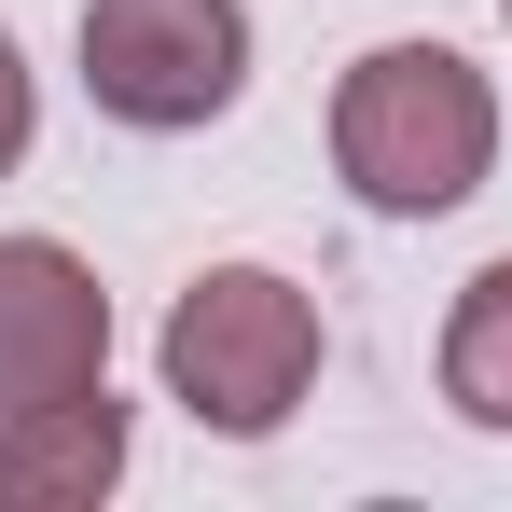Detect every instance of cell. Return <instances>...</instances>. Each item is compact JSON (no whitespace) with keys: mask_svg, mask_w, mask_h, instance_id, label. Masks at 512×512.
Here are the masks:
<instances>
[{"mask_svg":"<svg viewBox=\"0 0 512 512\" xmlns=\"http://www.w3.org/2000/svg\"><path fill=\"white\" fill-rule=\"evenodd\" d=\"M333 167L374 222H443L499 167V84L457 42H374L333 84Z\"/></svg>","mask_w":512,"mask_h":512,"instance_id":"cell-1","label":"cell"},{"mask_svg":"<svg viewBox=\"0 0 512 512\" xmlns=\"http://www.w3.org/2000/svg\"><path fill=\"white\" fill-rule=\"evenodd\" d=\"M111 485H125V402L111 388L0 416V512H97Z\"/></svg>","mask_w":512,"mask_h":512,"instance_id":"cell-5","label":"cell"},{"mask_svg":"<svg viewBox=\"0 0 512 512\" xmlns=\"http://www.w3.org/2000/svg\"><path fill=\"white\" fill-rule=\"evenodd\" d=\"M111 388V291L56 236H0V416Z\"/></svg>","mask_w":512,"mask_h":512,"instance_id":"cell-4","label":"cell"},{"mask_svg":"<svg viewBox=\"0 0 512 512\" xmlns=\"http://www.w3.org/2000/svg\"><path fill=\"white\" fill-rule=\"evenodd\" d=\"M443 402L471 429H512V250L443 305Z\"/></svg>","mask_w":512,"mask_h":512,"instance_id":"cell-6","label":"cell"},{"mask_svg":"<svg viewBox=\"0 0 512 512\" xmlns=\"http://www.w3.org/2000/svg\"><path fill=\"white\" fill-rule=\"evenodd\" d=\"M305 388H319V291H291L277 263H208L167 305V402L194 429L277 443Z\"/></svg>","mask_w":512,"mask_h":512,"instance_id":"cell-2","label":"cell"},{"mask_svg":"<svg viewBox=\"0 0 512 512\" xmlns=\"http://www.w3.org/2000/svg\"><path fill=\"white\" fill-rule=\"evenodd\" d=\"M84 97L139 139L222 125L250 97V14L236 0H84Z\"/></svg>","mask_w":512,"mask_h":512,"instance_id":"cell-3","label":"cell"},{"mask_svg":"<svg viewBox=\"0 0 512 512\" xmlns=\"http://www.w3.org/2000/svg\"><path fill=\"white\" fill-rule=\"evenodd\" d=\"M28 139H42V84H28V56H14V28H0V180L28 167Z\"/></svg>","mask_w":512,"mask_h":512,"instance_id":"cell-7","label":"cell"}]
</instances>
